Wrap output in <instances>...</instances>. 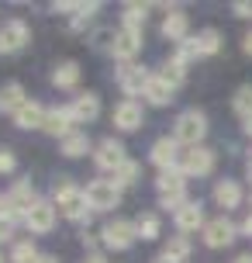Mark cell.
<instances>
[{
  "label": "cell",
  "mask_w": 252,
  "mask_h": 263,
  "mask_svg": "<svg viewBox=\"0 0 252 263\" xmlns=\"http://www.w3.org/2000/svg\"><path fill=\"white\" fill-rule=\"evenodd\" d=\"M28 39H31V31H28V25L21 21V17H11L7 25L0 28V55L21 52V49L28 45Z\"/></svg>",
  "instance_id": "ba28073f"
},
{
  "label": "cell",
  "mask_w": 252,
  "mask_h": 263,
  "mask_svg": "<svg viewBox=\"0 0 252 263\" xmlns=\"http://www.w3.org/2000/svg\"><path fill=\"white\" fill-rule=\"evenodd\" d=\"M162 35H166L170 42H176V45L186 42L190 39V17H186L183 11H170L166 21H162Z\"/></svg>",
  "instance_id": "ac0fdd59"
},
{
  "label": "cell",
  "mask_w": 252,
  "mask_h": 263,
  "mask_svg": "<svg viewBox=\"0 0 252 263\" xmlns=\"http://www.w3.org/2000/svg\"><path fill=\"white\" fill-rule=\"evenodd\" d=\"M73 107H49L45 111V125H41V132H49V135H55V139H66L69 132H73Z\"/></svg>",
  "instance_id": "9a60e30c"
},
{
  "label": "cell",
  "mask_w": 252,
  "mask_h": 263,
  "mask_svg": "<svg viewBox=\"0 0 252 263\" xmlns=\"http://www.w3.org/2000/svg\"><path fill=\"white\" fill-rule=\"evenodd\" d=\"M197 55H200V52H197V42L186 39V42H180V45H176V55H173V59H176L180 66H186V63H194Z\"/></svg>",
  "instance_id": "d6a6232c"
},
{
  "label": "cell",
  "mask_w": 252,
  "mask_h": 263,
  "mask_svg": "<svg viewBox=\"0 0 252 263\" xmlns=\"http://www.w3.org/2000/svg\"><path fill=\"white\" fill-rule=\"evenodd\" d=\"M142 121H145V115H142V104H138V101H121V104L114 107V125H118L121 132L142 128Z\"/></svg>",
  "instance_id": "2e32d148"
},
{
  "label": "cell",
  "mask_w": 252,
  "mask_h": 263,
  "mask_svg": "<svg viewBox=\"0 0 252 263\" xmlns=\"http://www.w3.org/2000/svg\"><path fill=\"white\" fill-rule=\"evenodd\" d=\"M25 87L21 83H7V87H0V115H17L21 107H25Z\"/></svg>",
  "instance_id": "ffe728a7"
},
{
  "label": "cell",
  "mask_w": 252,
  "mask_h": 263,
  "mask_svg": "<svg viewBox=\"0 0 252 263\" xmlns=\"http://www.w3.org/2000/svg\"><path fill=\"white\" fill-rule=\"evenodd\" d=\"M35 263H59V260H55V256H45V253H41V256H38Z\"/></svg>",
  "instance_id": "ee69618b"
},
{
  "label": "cell",
  "mask_w": 252,
  "mask_h": 263,
  "mask_svg": "<svg viewBox=\"0 0 252 263\" xmlns=\"http://www.w3.org/2000/svg\"><path fill=\"white\" fill-rule=\"evenodd\" d=\"M162 253H166L170 260H176V263H186V256H190V239H186V236H176V239H170Z\"/></svg>",
  "instance_id": "4dcf8cb0"
},
{
  "label": "cell",
  "mask_w": 252,
  "mask_h": 263,
  "mask_svg": "<svg viewBox=\"0 0 252 263\" xmlns=\"http://www.w3.org/2000/svg\"><path fill=\"white\" fill-rule=\"evenodd\" d=\"M204 135H207V118L200 115V111H183L180 118H176V128H173V139L180 145H200L204 142Z\"/></svg>",
  "instance_id": "3957f363"
},
{
  "label": "cell",
  "mask_w": 252,
  "mask_h": 263,
  "mask_svg": "<svg viewBox=\"0 0 252 263\" xmlns=\"http://www.w3.org/2000/svg\"><path fill=\"white\" fill-rule=\"evenodd\" d=\"M239 232H242V236H249V239H252V215H249V218H245V222L239 225Z\"/></svg>",
  "instance_id": "f35d334b"
},
{
  "label": "cell",
  "mask_w": 252,
  "mask_h": 263,
  "mask_svg": "<svg viewBox=\"0 0 252 263\" xmlns=\"http://www.w3.org/2000/svg\"><path fill=\"white\" fill-rule=\"evenodd\" d=\"M214 201H218L225 211L239 208L242 204V187L235 184V180H218V184H214Z\"/></svg>",
  "instance_id": "7402d4cb"
},
{
  "label": "cell",
  "mask_w": 252,
  "mask_h": 263,
  "mask_svg": "<svg viewBox=\"0 0 252 263\" xmlns=\"http://www.w3.org/2000/svg\"><path fill=\"white\" fill-rule=\"evenodd\" d=\"M83 263H111V260H107V256H100V253H90Z\"/></svg>",
  "instance_id": "60d3db41"
},
{
  "label": "cell",
  "mask_w": 252,
  "mask_h": 263,
  "mask_svg": "<svg viewBox=\"0 0 252 263\" xmlns=\"http://www.w3.org/2000/svg\"><path fill=\"white\" fill-rule=\"evenodd\" d=\"M159 77L166 80V83H170L173 90H176V87L183 83V77H186V66H180V63H176V59H170V63H166V66H162V69H159Z\"/></svg>",
  "instance_id": "1f68e13d"
},
{
  "label": "cell",
  "mask_w": 252,
  "mask_h": 263,
  "mask_svg": "<svg viewBox=\"0 0 252 263\" xmlns=\"http://www.w3.org/2000/svg\"><path fill=\"white\" fill-rule=\"evenodd\" d=\"M73 118L76 121H97V115H100V97L97 93H76V101H73Z\"/></svg>",
  "instance_id": "d6986e66"
},
{
  "label": "cell",
  "mask_w": 252,
  "mask_h": 263,
  "mask_svg": "<svg viewBox=\"0 0 252 263\" xmlns=\"http://www.w3.org/2000/svg\"><path fill=\"white\" fill-rule=\"evenodd\" d=\"M59 149H62V156L76 159V156H83V153L90 149V139H87V132L73 128V132L66 135V139H59Z\"/></svg>",
  "instance_id": "d4e9b609"
},
{
  "label": "cell",
  "mask_w": 252,
  "mask_h": 263,
  "mask_svg": "<svg viewBox=\"0 0 252 263\" xmlns=\"http://www.w3.org/2000/svg\"><path fill=\"white\" fill-rule=\"evenodd\" d=\"M173 97H176V93H173V87L162 77H152V80H149V90H145V101H149V104L166 107V104H173Z\"/></svg>",
  "instance_id": "cb8c5ba5"
},
{
  "label": "cell",
  "mask_w": 252,
  "mask_h": 263,
  "mask_svg": "<svg viewBox=\"0 0 252 263\" xmlns=\"http://www.w3.org/2000/svg\"><path fill=\"white\" fill-rule=\"evenodd\" d=\"M52 83L55 87H62V90H69V87H76L80 83V66L73 63V59H66V63H59L52 69Z\"/></svg>",
  "instance_id": "484cf974"
},
{
  "label": "cell",
  "mask_w": 252,
  "mask_h": 263,
  "mask_svg": "<svg viewBox=\"0 0 252 263\" xmlns=\"http://www.w3.org/2000/svg\"><path fill=\"white\" fill-rule=\"evenodd\" d=\"M194 42H197V52H200V55H214L218 49H221V35H218L214 28H207V31H200V35H197Z\"/></svg>",
  "instance_id": "f1b7e54d"
},
{
  "label": "cell",
  "mask_w": 252,
  "mask_h": 263,
  "mask_svg": "<svg viewBox=\"0 0 252 263\" xmlns=\"http://www.w3.org/2000/svg\"><path fill=\"white\" fill-rule=\"evenodd\" d=\"M242 128H245V132L252 135V115H249V118H242Z\"/></svg>",
  "instance_id": "7bdbcfd3"
},
{
  "label": "cell",
  "mask_w": 252,
  "mask_h": 263,
  "mask_svg": "<svg viewBox=\"0 0 252 263\" xmlns=\"http://www.w3.org/2000/svg\"><path fill=\"white\" fill-rule=\"evenodd\" d=\"M249 166H252V156H249Z\"/></svg>",
  "instance_id": "bcb514c9"
},
{
  "label": "cell",
  "mask_w": 252,
  "mask_h": 263,
  "mask_svg": "<svg viewBox=\"0 0 252 263\" xmlns=\"http://www.w3.org/2000/svg\"><path fill=\"white\" fill-rule=\"evenodd\" d=\"M235 115H239V118H249L252 115V87H242V90L235 93Z\"/></svg>",
  "instance_id": "836d02e7"
},
{
  "label": "cell",
  "mask_w": 252,
  "mask_h": 263,
  "mask_svg": "<svg viewBox=\"0 0 252 263\" xmlns=\"http://www.w3.org/2000/svg\"><path fill=\"white\" fill-rule=\"evenodd\" d=\"M0 263H4V256H0Z\"/></svg>",
  "instance_id": "7dc6e473"
},
{
  "label": "cell",
  "mask_w": 252,
  "mask_h": 263,
  "mask_svg": "<svg viewBox=\"0 0 252 263\" xmlns=\"http://www.w3.org/2000/svg\"><path fill=\"white\" fill-rule=\"evenodd\" d=\"M145 17H149L145 4H124V11H121V25H124V31H132V35H142Z\"/></svg>",
  "instance_id": "603a6c76"
},
{
  "label": "cell",
  "mask_w": 252,
  "mask_h": 263,
  "mask_svg": "<svg viewBox=\"0 0 252 263\" xmlns=\"http://www.w3.org/2000/svg\"><path fill=\"white\" fill-rule=\"evenodd\" d=\"M0 218H7V222H11V201H7V194H0Z\"/></svg>",
  "instance_id": "74e56055"
},
{
  "label": "cell",
  "mask_w": 252,
  "mask_h": 263,
  "mask_svg": "<svg viewBox=\"0 0 252 263\" xmlns=\"http://www.w3.org/2000/svg\"><path fill=\"white\" fill-rule=\"evenodd\" d=\"M152 263H176V260H170L166 253H159V256H156V260H152Z\"/></svg>",
  "instance_id": "f6af8a7d"
},
{
  "label": "cell",
  "mask_w": 252,
  "mask_h": 263,
  "mask_svg": "<svg viewBox=\"0 0 252 263\" xmlns=\"http://www.w3.org/2000/svg\"><path fill=\"white\" fill-rule=\"evenodd\" d=\"M7 201H11V222H17V218L25 222V215L35 208V201H38V197H35V191H31L28 180H17V184L7 191Z\"/></svg>",
  "instance_id": "8fae6325"
},
{
  "label": "cell",
  "mask_w": 252,
  "mask_h": 263,
  "mask_svg": "<svg viewBox=\"0 0 252 263\" xmlns=\"http://www.w3.org/2000/svg\"><path fill=\"white\" fill-rule=\"evenodd\" d=\"M180 142L170 139V135H162L152 142V163L159 166V170H180Z\"/></svg>",
  "instance_id": "7c38bea8"
},
{
  "label": "cell",
  "mask_w": 252,
  "mask_h": 263,
  "mask_svg": "<svg viewBox=\"0 0 252 263\" xmlns=\"http://www.w3.org/2000/svg\"><path fill=\"white\" fill-rule=\"evenodd\" d=\"M124 159L128 156H124V145H121L118 139H104V142L93 149V163H97L100 170H107V173H114Z\"/></svg>",
  "instance_id": "5bb4252c"
},
{
  "label": "cell",
  "mask_w": 252,
  "mask_h": 263,
  "mask_svg": "<svg viewBox=\"0 0 252 263\" xmlns=\"http://www.w3.org/2000/svg\"><path fill=\"white\" fill-rule=\"evenodd\" d=\"M235 236H239V225L228 222L225 215H221V218H211V222L204 225V242H207L211 250H225V246H232Z\"/></svg>",
  "instance_id": "52a82bcc"
},
{
  "label": "cell",
  "mask_w": 252,
  "mask_h": 263,
  "mask_svg": "<svg viewBox=\"0 0 252 263\" xmlns=\"http://www.w3.org/2000/svg\"><path fill=\"white\" fill-rule=\"evenodd\" d=\"M14 125L17 128H41L45 125V107L38 101H25V107L14 115Z\"/></svg>",
  "instance_id": "44dd1931"
},
{
  "label": "cell",
  "mask_w": 252,
  "mask_h": 263,
  "mask_svg": "<svg viewBox=\"0 0 252 263\" xmlns=\"http://www.w3.org/2000/svg\"><path fill=\"white\" fill-rule=\"evenodd\" d=\"M235 263H252V253H242V256H235Z\"/></svg>",
  "instance_id": "b9f144b4"
},
{
  "label": "cell",
  "mask_w": 252,
  "mask_h": 263,
  "mask_svg": "<svg viewBox=\"0 0 252 263\" xmlns=\"http://www.w3.org/2000/svg\"><path fill=\"white\" fill-rule=\"evenodd\" d=\"M149 80H152V77L145 73V66H135V63L118 66V87L128 93V101H135V93H142V97H145Z\"/></svg>",
  "instance_id": "8992f818"
},
{
  "label": "cell",
  "mask_w": 252,
  "mask_h": 263,
  "mask_svg": "<svg viewBox=\"0 0 252 263\" xmlns=\"http://www.w3.org/2000/svg\"><path fill=\"white\" fill-rule=\"evenodd\" d=\"M232 11L239 14V17H252V0H239V4H235Z\"/></svg>",
  "instance_id": "d590c367"
},
{
  "label": "cell",
  "mask_w": 252,
  "mask_h": 263,
  "mask_svg": "<svg viewBox=\"0 0 252 263\" xmlns=\"http://www.w3.org/2000/svg\"><path fill=\"white\" fill-rule=\"evenodd\" d=\"M180 170L186 177H207L214 170V153L211 149H204V145H194V149H186L183 159H180Z\"/></svg>",
  "instance_id": "30bf717a"
},
{
  "label": "cell",
  "mask_w": 252,
  "mask_h": 263,
  "mask_svg": "<svg viewBox=\"0 0 252 263\" xmlns=\"http://www.w3.org/2000/svg\"><path fill=\"white\" fill-rule=\"evenodd\" d=\"M55 215H59V208H55L52 201H35V208L25 215L28 232H35V236H45V232H52Z\"/></svg>",
  "instance_id": "9c48e42d"
},
{
  "label": "cell",
  "mask_w": 252,
  "mask_h": 263,
  "mask_svg": "<svg viewBox=\"0 0 252 263\" xmlns=\"http://www.w3.org/2000/svg\"><path fill=\"white\" fill-rule=\"evenodd\" d=\"M156 191H159V204L173 215L186 204V173L183 170H162L156 177Z\"/></svg>",
  "instance_id": "7a4b0ae2"
},
{
  "label": "cell",
  "mask_w": 252,
  "mask_h": 263,
  "mask_svg": "<svg viewBox=\"0 0 252 263\" xmlns=\"http://www.w3.org/2000/svg\"><path fill=\"white\" fill-rule=\"evenodd\" d=\"M41 253L35 250V242L31 239H25V242H14V250H11V263H35Z\"/></svg>",
  "instance_id": "f546056e"
},
{
  "label": "cell",
  "mask_w": 252,
  "mask_h": 263,
  "mask_svg": "<svg viewBox=\"0 0 252 263\" xmlns=\"http://www.w3.org/2000/svg\"><path fill=\"white\" fill-rule=\"evenodd\" d=\"M11 236H14V225L7 222V218H0V242H7Z\"/></svg>",
  "instance_id": "8d00e7d4"
},
{
  "label": "cell",
  "mask_w": 252,
  "mask_h": 263,
  "mask_svg": "<svg viewBox=\"0 0 252 263\" xmlns=\"http://www.w3.org/2000/svg\"><path fill=\"white\" fill-rule=\"evenodd\" d=\"M173 222H176V232L180 236H190V232H204V208H200L197 201H186L183 208L173 215Z\"/></svg>",
  "instance_id": "4fadbf2b"
},
{
  "label": "cell",
  "mask_w": 252,
  "mask_h": 263,
  "mask_svg": "<svg viewBox=\"0 0 252 263\" xmlns=\"http://www.w3.org/2000/svg\"><path fill=\"white\" fill-rule=\"evenodd\" d=\"M135 239H138V229H135V222H128V218H114V222H107L104 232H100V242H104L107 250H128Z\"/></svg>",
  "instance_id": "5b68a950"
},
{
  "label": "cell",
  "mask_w": 252,
  "mask_h": 263,
  "mask_svg": "<svg viewBox=\"0 0 252 263\" xmlns=\"http://www.w3.org/2000/svg\"><path fill=\"white\" fill-rule=\"evenodd\" d=\"M242 52H245V55H252V31L245 35V39H242Z\"/></svg>",
  "instance_id": "ab89813d"
},
{
  "label": "cell",
  "mask_w": 252,
  "mask_h": 263,
  "mask_svg": "<svg viewBox=\"0 0 252 263\" xmlns=\"http://www.w3.org/2000/svg\"><path fill=\"white\" fill-rule=\"evenodd\" d=\"M14 166H17V159H14L11 149H0V173H11Z\"/></svg>",
  "instance_id": "e575fe53"
},
{
  "label": "cell",
  "mask_w": 252,
  "mask_h": 263,
  "mask_svg": "<svg viewBox=\"0 0 252 263\" xmlns=\"http://www.w3.org/2000/svg\"><path fill=\"white\" fill-rule=\"evenodd\" d=\"M138 173H142V166H138L135 159H124L118 170L111 173V180H114L118 187H128V184H135V180H138Z\"/></svg>",
  "instance_id": "83f0119b"
},
{
  "label": "cell",
  "mask_w": 252,
  "mask_h": 263,
  "mask_svg": "<svg viewBox=\"0 0 252 263\" xmlns=\"http://www.w3.org/2000/svg\"><path fill=\"white\" fill-rule=\"evenodd\" d=\"M138 49H142V35H132V31H124V28H121L118 35H114L111 55H114V59H121V63H132L135 55H138Z\"/></svg>",
  "instance_id": "e0dca14e"
},
{
  "label": "cell",
  "mask_w": 252,
  "mask_h": 263,
  "mask_svg": "<svg viewBox=\"0 0 252 263\" xmlns=\"http://www.w3.org/2000/svg\"><path fill=\"white\" fill-rule=\"evenodd\" d=\"M52 204L59 208V215H62V218H69V222H90V215H93V211L87 208V191H80V187L73 184L69 177L55 180V187H52Z\"/></svg>",
  "instance_id": "6da1fadb"
},
{
  "label": "cell",
  "mask_w": 252,
  "mask_h": 263,
  "mask_svg": "<svg viewBox=\"0 0 252 263\" xmlns=\"http://www.w3.org/2000/svg\"><path fill=\"white\" fill-rule=\"evenodd\" d=\"M135 229H138V236L145 239V242H152V239H159V232H162L159 215H152V211H145V215H138V222H135Z\"/></svg>",
  "instance_id": "4316f807"
},
{
  "label": "cell",
  "mask_w": 252,
  "mask_h": 263,
  "mask_svg": "<svg viewBox=\"0 0 252 263\" xmlns=\"http://www.w3.org/2000/svg\"><path fill=\"white\" fill-rule=\"evenodd\" d=\"M87 204H90V211H111L121 204V187L114 184V180H93V184H87Z\"/></svg>",
  "instance_id": "277c9868"
}]
</instances>
